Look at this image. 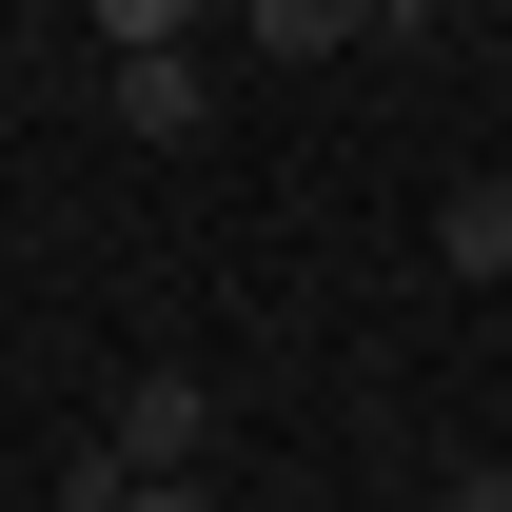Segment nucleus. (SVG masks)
Instances as JSON below:
<instances>
[{
	"mask_svg": "<svg viewBox=\"0 0 512 512\" xmlns=\"http://www.w3.org/2000/svg\"><path fill=\"white\" fill-rule=\"evenodd\" d=\"M434 256H453V276H512V178H453L434 197Z\"/></svg>",
	"mask_w": 512,
	"mask_h": 512,
	"instance_id": "f03ea898",
	"label": "nucleus"
},
{
	"mask_svg": "<svg viewBox=\"0 0 512 512\" xmlns=\"http://www.w3.org/2000/svg\"><path fill=\"white\" fill-rule=\"evenodd\" d=\"M256 60H335V40H375V0H237Z\"/></svg>",
	"mask_w": 512,
	"mask_h": 512,
	"instance_id": "20e7f679",
	"label": "nucleus"
},
{
	"mask_svg": "<svg viewBox=\"0 0 512 512\" xmlns=\"http://www.w3.org/2000/svg\"><path fill=\"white\" fill-rule=\"evenodd\" d=\"M197 119H217L197 60H119V138H197Z\"/></svg>",
	"mask_w": 512,
	"mask_h": 512,
	"instance_id": "7ed1b4c3",
	"label": "nucleus"
},
{
	"mask_svg": "<svg viewBox=\"0 0 512 512\" xmlns=\"http://www.w3.org/2000/svg\"><path fill=\"white\" fill-rule=\"evenodd\" d=\"M99 40L119 60H197V0H99Z\"/></svg>",
	"mask_w": 512,
	"mask_h": 512,
	"instance_id": "39448f33",
	"label": "nucleus"
},
{
	"mask_svg": "<svg viewBox=\"0 0 512 512\" xmlns=\"http://www.w3.org/2000/svg\"><path fill=\"white\" fill-rule=\"evenodd\" d=\"M119 512H217V493H197V473H119Z\"/></svg>",
	"mask_w": 512,
	"mask_h": 512,
	"instance_id": "423d86ee",
	"label": "nucleus"
},
{
	"mask_svg": "<svg viewBox=\"0 0 512 512\" xmlns=\"http://www.w3.org/2000/svg\"><path fill=\"white\" fill-rule=\"evenodd\" d=\"M493 178H512V158H493Z\"/></svg>",
	"mask_w": 512,
	"mask_h": 512,
	"instance_id": "6e6552de",
	"label": "nucleus"
},
{
	"mask_svg": "<svg viewBox=\"0 0 512 512\" xmlns=\"http://www.w3.org/2000/svg\"><path fill=\"white\" fill-rule=\"evenodd\" d=\"M217 453V394L158 355V375H119V414H99V473H79V512H119V473H197Z\"/></svg>",
	"mask_w": 512,
	"mask_h": 512,
	"instance_id": "f257e3e1",
	"label": "nucleus"
},
{
	"mask_svg": "<svg viewBox=\"0 0 512 512\" xmlns=\"http://www.w3.org/2000/svg\"><path fill=\"white\" fill-rule=\"evenodd\" d=\"M434 512H512V473H453V493H434Z\"/></svg>",
	"mask_w": 512,
	"mask_h": 512,
	"instance_id": "0eeeda50",
	"label": "nucleus"
}]
</instances>
